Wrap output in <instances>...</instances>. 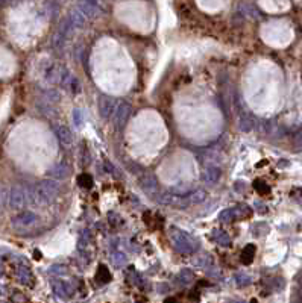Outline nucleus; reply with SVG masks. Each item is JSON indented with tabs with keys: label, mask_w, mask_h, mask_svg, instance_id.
Returning a JSON list of instances; mask_svg holds the SVG:
<instances>
[{
	"label": "nucleus",
	"mask_w": 302,
	"mask_h": 303,
	"mask_svg": "<svg viewBox=\"0 0 302 303\" xmlns=\"http://www.w3.org/2000/svg\"><path fill=\"white\" fill-rule=\"evenodd\" d=\"M129 111L131 108L126 105V103H120L117 106V112H116V120L119 121V124H124V121H126L128 116H129Z\"/></svg>",
	"instance_id": "obj_1"
},
{
	"label": "nucleus",
	"mask_w": 302,
	"mask_h": 303,
	"mask_svg": "<svg viewBox=\"0 0 302 303\" xmlns=\"http://www.w3.org/2000/svg\"><path fill=\"white\" fill-rule=\"evenodd\" d=\"M59 132H61V135H59V138L64 143H69L70 141V131H67V129H64V128H59Z\"/></svg>",
	"instance_id": "obj_2"
}]
</instances>
